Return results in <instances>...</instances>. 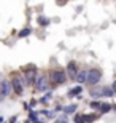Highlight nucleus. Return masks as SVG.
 <instances>
[{
  "mask_svg": "<svg viewBox=\"0 0 116 123\" xmlns=\"http://www.w3.org/2000/svg\"><path fill=\"white\" fill-rule=\"evenodd\" d=\"M76 110H78V104L76 102H72V104H65L64 105V115H75Z\"/></svg>",
  "mask_w": 116,
  "mask_h": 123,
  "instance_id": "nucleus-11",
  "label": "nucleus"
},
{
  "mask_svg": "<svg viewBox=\"0 0 116 123\" xmlns=\"http://www.w3.org/2000/svg\"><path fill=\"white\" fill-rule=\"evenodd\" d=\"M8 123H18V115H13L11 118H10V122Z\"/></svg>",
  "mask_w": 116,
  "mask_h": 123,
  "instance_id": "nucleus-26",
  "label": "nucleus"
},
{
  "mask_svg": "<svg viewBox=\"0 0 116 123\" xmlns=\"http://www.w3.org/2000/svg\"><path fill=\"white\" fill-rule=\"evenodd\" d=\"M115 93H113L111 86H102V98H113Z\"/></svg>",
  "mask_w": 116,
  "mask_h": 123,
  "instance_id": "nucleus-17",
  "label": "nucleus"
},
{
  "mask_svg": "<svg viewBox=\"0 0 116 123\" xmlns=\"http://www.w3.org/2000/svg\"><path fill=\"white\" fill-rule=\"evenodd\" d=\"M102 77H103V72L99 67H91L89 72H88V80H86V83L89 85V88H94L100 83Z\"/></svg>",
  "mask_w": 116,
  "mask_h": 123,
  "instance_id": "nucleus-5",
  "label": "nucleus"
},
{
  "mask_svg": "<svg viewBox=\"0 0 116 123\" xmlns=\"http://www.w3.org/2000/svg\"><path fill=\"white\" fill-rule=\"evenodd\" d=\"M73 123H84V114H81V112L75 114L73 115Z\"/></svg>",
  "mask_w": 116,
  "mask_h": 123,
  "instance_id": "nucleus-21",
  "label": "nucleus"
},
{
  "mask_svg": "<svg viewBox=\"0 0 116 123\" xmlns=\"http://www.w3.org/2000/svg\"><path fill=\"white\" fill-rule=\"evenodd\" d=\"M81 93H83V86H81V85H75L72 90H68L67 98H70V99H76V98H78Z\"/></svg>",
  "mask_w": 116,
  "mask_h": 123,
  "instance_id": "nucleus-9",
  "label": "nucleus"
},
{
  "mask_svg": "<svg viewBox=\"0 0 116 123\" xmlns=\"http://www.w3.org/2000/svg\"><path fill=\"white\" fill-rule=\"evenodd\" d=\"M30 34H32L30 27H24V29H21V31L18 32V37H19V38H26V37H29Z\"/></svg>",
  "mask_w": 116,
  "mask_h": 123,
  "instance_id": "nucleus-19",
  "label": "nucleus"
},
{
  "mask_svg": "<svg viewBox=\"0 0 116 123\" xmlns=\"http://www.w3.org/2000/svg\"><path fill=\"white\" fill-rule=\"evenodd\" d=\"M24 109H26V112H27V114H30V112H33V109H32V107H30L29 104H27V102H24Z\"/></svg>",
  "mask_w": 116,
  "mask_h": 123,
  "instance_id": "nucleus-24",
  "label": "nucleus"
},
{
  "mask_svg": "<svg viewBox=\"0 0 116 123\" xmlns=\"http://www.w3.org/2000/svg\"><path fill=\"white\" fill-rule=\"evenodd\" d=\"M53 110L56 112V114H57V112H64V105H62V104H56Z\"/></svg>",
  "mask_w": 116,
  "mask_h": 123,
  "instance_id": "nucleus-23",
  "label": "nucleus"
},
{
  "mask_svg": "<svg viewBox=\"0 0 116 123\" xmlns=\"http://www.w3.org/2000/svg\"><path fill=\"white\" fill-rule=\"evenodd\" d=\"M78 70H80V66H78V62H76L75 59H70L67 62V66H65V72H67V77L72 78V80H75L76 74H78Z\"/></svg>",
  "mask_w": 116,
  "mask_h": 123,
  "instance_id": "nucleus-6",
  "label": "nucleus"
},
{
  "mask_svg": "<svg viewBox=\"0 0 116 123\" xmlns=\"http://www.w3.org/2000/svg\"><path fill=\"white\" fill-rule=\"evenodd\" d=\"M24 123H30V122H29V120H26V122H24Z\"/></svg>",
  "mask_w": 116,
  "mask_h": 123,
  "instance_id": "nucleus-32",
  "label": "nucleus"
},
{
  "mask_svg": "<svg viewBox=\"0 0 116 123\" xmlns=\"http://www.w3.org/2000/svg\"><path fill=\"white\" fill-rule=\"evenodd\" d=\"M51 101H53V91H48V93H45V94H43L40 99H38V104H41V105H48Z\"/></svg>",
  "mask_w": 116,
  "mask_h": 123,
  "instance_id": "nucleus-13",
  "label": "nucleus"
},
{
  "mask_svg": "<svg viewBox=\"0 0 116 123\" xmlns=\"http://www.w3.org/2000/svg\"><path fill=\"white\" fill-rule=\"evenodd\" d=\"M37 112H38V115H45L48 120H56V118H57V114H56L54 110L46 109V107H43V109H40V110H37Z\"/></svg>",
  "mask_w": 116,
  "mask_h": 123,
  "instance_id": "nucleus-10",
  "label": "nucleus"
},
{
  "mask_svg": "<svg viewBox=\"0 0 116 123\" xmlns=\"http://www.w3.org/2000/svg\"><path fill=\"white\" fill-rule=\"evenodd\" d=\"M37 24H38L40 27H48L49 24H51V19L43 16V14H38V16H37Z\"/></svg>",
  "mask_w": 116,
  "mask_h": 123,
  "instance_id": "nucleus-14",
  "label": "nucleus"
},
{
  "mask_svg": "<svg viewBox=\"0 0 116 123\" xmlns=\"http://www.w3.org/2000/svg\"><path fill=\"white\" fill-rule=\"evenodd\" d=\"M100 117V114H84V123H94L95 120Z\"/></svg>",
  "mask_w": 116,
  "mask_h": 123,
  "instance_id": "nucleus-16",
  "label": "nucleus"
},
{
  "mask_svg": "<svg viewBox=\"0 0 116 123\" xmlns=\"http://www.w3.org/2000/svg\"><path fill=\"white\" fill-rule=\"evenodd\" d=\"M11 93H13V86H11L10 78H2V83H0V94L3 96V98H8Z\"/></svg>",
  "mask_w": 116,
  "mask_h": 123,
  "instance_id": "nucleus-7",
  "label": "nucleus"
},
{
  "mask_svg": "<svg viewBox=\"0 0 116 123\" xmlns=\"http://www.w3.org/2000/svg\"><path fill=\"white\" fill-rule=\"evenodd\" d=\"M5 122V120H3V117H0V123H3Z\"/></svg>",
  "mask_w": 116,
  "mask_h": 123,
  "instance_id": "nucleus-30",
  "label": "nucleus"
},
{
  "mask_svg": "<svg viewBox=\"0 0 116 123\" xmlns=\"http://www.w3.org/2000/svg\"><path fill=\"white\" fill-rule=\"evenodd\" d=\"M0 83H2V77H0Z\"/></svg>",
  "mask_w": 116,
  "mask_h": 123,
  "instance_id": "nucleus-33",
  "label": "nucleus"
},
{
  "mask_svg": "<svg viewBox=\"0 0 116 123\" xmlns=\"http://www.w3.org/2000/svg\"><path fill=\"white\" fill-rule=\"evenodd\" d=\"M37 104H38V99H30V102H29V105H30L32 109H33Z\"/></svg>",
  "mask_w": 116,
  "mask_h": 123,
  "instance_id": "nucleus-25",
  "label": "nucleus"
},
{
  "mask_svg": "<svg viewBox=\"0 0 116 123\" xmlns=\"http://www.w3.org/2000/svg\"><path fill=\"white\" fill-rule=\"evenodd\" d=\"M89 96L92 98V101H99L102 98V86L100 88H97V86L89 88Z\"/></svg>",
  "mask_w": 116,
  "mask_h": 123,
  "instance_id": "nucleus-12",
  "label": "nucleus"
},
{
  "mask_svg": "<svg viewBox=\"0 0 116 123\" xmlns=\"http://www.w3.org/2000/svg\"><path fill=\"white\" fill-rule=\"evenodd\" d=\"M3 123H5V122H3Z\"/></svg>",
  "mask_w": 116,
  "mask_h": 123,
  "instance_id": "nucleus-34",
  "label": "nucleus"
},
{
  "mask_svg": "<svg viewBox=\"0 0 116 123\" xmlns=\"http://www.w3.org/2000/svg\"><path fill=\"white\" fill-rule=\"evenodd\" d=\"M100 104H102V101H89V109L91 110H100Z\"/></svg>",
  "mask_w": 116,
  "mask_h": 123,
  "instance_id": "nucleus-20",
  "label": "nucleus"
},
{
  "mask_svg": "<svg viewBox=\"0 0 116 123\" xmlns=\"http://www.w3.org/2000/svg\"><path fill=\"white\" fill-rule=\"evenodd\" d=\"M113 110H115V112H116V104H115V105H113Z\"/></svg>",
  "mask_w": 116,
  "mask_h": 123,
  "instance_id": "nucleus-31",
  "label": "nucleus"
},
{
  "mask_svg": "<svg viewBox=\"0 0 116 123\" xmlns=\"http://www.w3.org/2000/svg\"><path fill=\"white\" fill-rule=\"evenodd\" d=\"M53 123H68V120H67V115H59V117H57V118H56V120H54V122Z\"/></svg>",
  "mask_w": 116,
  "mask_h": 123,
  "instance_id": "nucleus-22",
  "label": "nucleus"
},
{
  "mask_svg": "<svg viewBox=\"0 0 116 123\" xmlns=\"http://www.w3.org/2000/svg\"><path fill=\"white\" fill-rule=\"evenodd\" d=\"M37 123H46V122H45V120H41V118H40V120H38Z\"/></svg>",
  "mask_w": 116,
  "mask_h": 123,
  "instance_id": "nucleus-29",
  "label": "nucleus"
},
{
  "mask_svg": "<svg viewBox=\"0 0 116 123\" xmlns=\"http://www.w3.org/2000/svg\"><path fill=\"white\" fill-rule=\"evenodd\" d=\"M27 120H29L30 123H37L38 120H40V115H38L37 110H33V112H30V114H27Z\"/></svg>",
  "mask_w": 116,
  "mask_h": 123,
  "instance_id": "nucleus-18",
  "label": "nucleus"
},
{
  "mask_svg": "<svg viewBox=\"0 0 116 123\" xmlns=\"http://www.w3.org/2000/svg\"><path fill=\"white\" fill-rule=\"evenodd\" d=\"M111 90H113V93L116 94V80H115V82L111 83Z\"/></svg>",
  "mask_w": 116,
  "mask_h": 123,
  "instance_id": "nucleus-27",
  "label": "nucleus"
},
{
  "mask_svg": "<svg viewBox=\"0 0 116 123\" xmlns=\"http://www.w3.org/2000/svg\"><path fill=\"white\" fill-rule=\"evenodd\" d=\"M38 74H40V70H38V67H37L35 64H27L26 67H22V70H21V75H22V78H24L26 88L33 86L35 78H37V75H38Z\"/></svg>",
  "mask_w": 116,
  "mask_h": 123,
  "instance_id": "nucleus-2",
  "label": "nucleus"
},
{
  "mask_svg": "<svg viewBox=\"0 0 116 123\" xmlns=\"http://www.w3.org/2000/svg\"><path fill=\"white\" fill-rule=\"evenodd\" d=\"M3 99H5V98H3V96H2V94H0V104L3 102Z\"/></svg>",
  "mask_w": 116,
  "mask_h": 123,
  "instance_id": "nucleus-28",
  "label": "nucleus"
},
{
  "mask_svg": "<svg viewBox=\"0 0 116 123\" xmlns=\"http://www.w3.org/2000/svg\"><path fill=\"white\" fill-rule=\"evenodd\" d=\"M48 78H49V82H51V86L64 85V83H67V80H68L67 72H65V69H62V67L51 69V70L48 72Z\"/></svg>",
  "mask_w": 116,
  "mask_h": 123,
  "instance_id": "nucleus-1",
  "label": "nucleus"
},
{
  "mask_svg": "<svg viewBox=\"0 0 116 123\" xmlns=\"http://www.w3.org/2000/svg\"><path fill=\"white\" fill-rule=\"evenodd\" d=\"M33 90H35L37 93H48L51 91V82H49L48 78V74L46 72H40L38 75H37L35 78V83H33Z\"/></svg>",
  "mask_w": 116,
  "mask_h": 123,
  "instance_id": "nucleus-3",
  "label": "nucleus"
},
{
  "mask_svg": "<svg viewBox=\"0 0 116 123\" xmlns=\"http://www.w3.org/2000/svg\"><path fill=\"white\" fill-rule=\"evenodd\" d=\"M88 72H89V69L80 67V70H78V74H76V77H75L76 85H81V86H83V83H86V80H88Z\"/></svg>",
  "mask_w": 116,
  "mask_h": 123,
  "instance_id": "nucleus-8",
  "label": "nucleus"
},
{
  "mask_svg": "<svg viewBox=\"0 0 116 123\" xmlns=\"http://www.w3.org/2000/svg\"><path fill=\"white\" fill-rule=\"evenodd\" d=\"M113 110V105L110 102H102L100 104V110H99V114H110Z\"/></svg>",
  "mask_w": 116,
  "mask_h": 123,
  "instance_id": "nucleus-15",
  "label": "nucleus"
},
{
  "mask_svg": "<svg viewBox=\"0 0 116 123\" xmlns=\"http://www.w3.org/2000/svg\"><path fill=\"white\" fill-rule=\"evenodd\" d=\"M10 82H11V86H13V93L16 96H22L24 90H26V83H24V78L21 75V72H13L10 75Z\"/></svg>",
  "mask_w": 116,
  "mask_h": 123,
  "instance_id": "nucleus-4",
  "label": "nucleus"
}]
</instances>
